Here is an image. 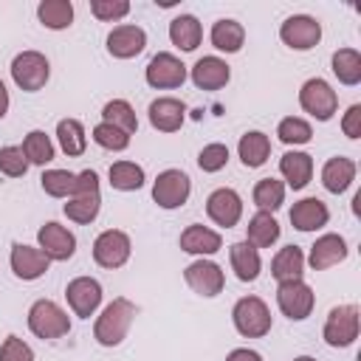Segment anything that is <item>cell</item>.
<instances>
[{
    "instance_id": "cell-1",
    "label": "cell",
    "mask_w": 361,
    "mask_h": 361,
    "mask_svg": "<svg viewBox=\"0 0 361 361\" xmlns=\"http://www.w3.org/2000/svg\"><path fill=\"white\" fill-rule=\"evenodd\" d=\"M133 319H135V305L127 296H118L110 305H104V310L99 313V319L93 324V338L102 347H118L127 338Z\"/></svg>"
},
{
    "instance_id": "cell-2",
    "label": "cell",
    "mask_w": 361,
    "mask_h": 361,
    "mask_svg": "<svg viewBox=\"0 0 361 361\" xmlns=\"http://www.w3.org/2000/svg\"><path fill=\"white\" fill-rule=\"evenodd\" d=\"M234 330L245 338H262L271 333V310L259 296H243L231 307Z\"/></svg>"
},
{
    "instance_id": "cell-3",
    "label": "cell",
    "mask_w": 361,
    "mask_h": 361,
    "mask_svg": "<svg viewBox=\"0 0 361 361\" xmlns=\"http://www.w3.org/2000/svg\"><path fill=\"white\" fill-rule=\"evenodd\" d=\"M28 330L42 338V341H54V338H62L68 336L71 330V319L68 313L51 302V299H37L31 307H28Z\"/></svg>"
},
{
    "instance_id": "cell-4",
    "label": "cell",
    "mask_w": 361,
    "mask_h": 361,
    "mask_svg": "<svg viewBox=\"0 0 361 361\" xmlns=\"http://www.w3.org/2000/svg\"><path fill=\"white\" fill-rule=\"evenodd\" d=\"M11 79L20 90L25 93H37L48 85L51 79V62L45 59V54L39 51H20L11 59Z\"/></svg>"
},
{
    "instance_id": "cell-5",
    "label": "cell",
    "mask_w": 361,
    "mask_h": 361,
    "mask_svg": "<svg viewBox=\"0 0 361 361\" xmlns=\"http://www.w3.org/2000/svg\"><path fill=\"white\" fill-rule=\"evenodd\" d=\"M358 330H361V313L355 305H338L327 313V322H324V330H322V338L327 347H350L355 338H358Z\"/></svg>"
},
{
    "instance_id": "cell-6",
    "label": "cell",
    "mask_w": 361,
    "mask_h": 361,
    "mask_svg": "<svg viewBox=\"0 0 361 361\" xmlns=\"http://www.w3.org/2000/svg\"><path fill=\"white\" fill-rule=\"evenodd\" d=\"M299 104L316 121H330L338 110V93L330 87V82H324L322 76H313L299 87Z\"/></svg>"
},
{
    "instance_id": "cell-7",
    "label": "cell",
    "mask_w": 361,
    "mask_h": 361,
    "mask_svg": "<svg viewBox=\"0 0 361 361\" xmlns=\"http://www.w3.org/2000/svg\"><path fill=\"white\" fill-rule=\"evenodd\" d=\"M316 305V293L305 279H288L279 282L276 288V307L282 316H288L290 322H305L313 313Z\"/></svg>"
},
{
    "instance_id": "cell-8",
    "label": "cell",
    "mask_w": 361,
    "mask_h": 361,
    "mask_svg": "<svg viewBox=\"0 0 361 361\" xmlns=\"http://www.w3.org/2000/svg\"><path fill=\"white\" fill-rule=\"evenodd\" d=\"M189 195H192V180H189V175L183 169H164V172H158L155 183H152V200L161 209H166V212L180 209L189 200Z\"/></svg>"
},
{
    "instance_id": "cell-9",
    "label": "cell",
    "mask_w": 361,
    "mask_h": 361,
    "mask_svg": "<svg viewBox=\"0 0 361 361\" xmlns=\"http://www.w3.org/2000/svg\"><path fill=\"white\" fill-rule=\"evenodd\" d=\"M130 254H133V243H130V234L121 228H107L93 240V259L107 271L121 268L130 259Z\"/></svg>"
},
{
    "instance_id": "cell-10",
    "label": "cell",
    "mask_w": 361,
    "mask_h": 361,
    "mask_svg": "<svg viewBox=\"0 0 361 361\" xmlns=\"http://www.w3.org/2000/svg\"><path fill=\"white\" fill-rule=\"evenodd\" d=\"M279 39L290 51H310L322 39V23L316 17H310V14H290L279 25Z\"/></svg>"
},
{
    "instance_id": "cell-11",
    "label": "cell",
    "mask_w": 361,
    "mask_h": 361,
    "mask_svg": "<svg viewBox=\"0 0 361 361\" xmlns=\"http://www.w3.org/2000/svg\"><path fill=\"white\" fill-rule=\"evenodd\" d=\"M144 79L155 90H172V87H180L186 82V65L175 54L161 51L149 59V65L144 71Z\"/></svg>"
},
{
    "instance_id": "cell-12",
    "label": "cell",
    "mask_w": 361,
    "mask_h": 361,
    "mask_svg": "<svg viewBox=\"0 0 361 361\" xmlns=\"http://www.w3.org/2000/svg\"><path fill=\"white\" fill-rule=\"evenodd\" d=\"M183 279H186V285H189L197 296H206V299L223 293V288H226V274H223V268H220L217 262H212V259H203V257L195 259V262H189V265L183 268Z\"/></svg>"
},
{
    "instance_id": "cell-13",
    "label": "cell",
    "mask_w": 361,
    "mask_h": 361,
    "mask_svg": "<svg viewBox=\"0 0 361 361\" xmlns=\"http://www.w3.org/2000/svg\"><path fill=\"white\" fill-rule=\"evenodd\" d=\"M37 248L51 259V262H65L76 254V237L71 228L48 220L45 226H39L37 231Z\"/></svg>"
},
{
    "instance_id": "cell-14",
    "label": "cell",
    "mask_w": 361,
    "mask_h": 361,
    "mask_svg": "<svg viewBox=\"0 0 361 361\" xmlns=\"http://www.w3.org/2000/svg\"><path fill=\"white\" fill-rule=\"evenodd\" d=\"M65 299H68V307L73 310V316L90 319L102 305V282L93 276H76L68 282Z\"/></svg>"
},
{
    "instance_id": "cell-15",
    "label": "cell",
    "mask_w": 361,
    "mask_h": 361,
    "mask_svg": "<svg viewBox=\"0 0 361 361\" xmlns=\"http://www.w3.org/2000/svg\"><path fill=\"white\" fill-rule=\"evenodd\" d=\"M206 214L214 226L220 228H234L243 217V197L228 189V186H220L214 189L209 197H206Z\"/></svg>"
},
{
    "instance_id": "cell-16",
    "label": "cell",
    "mask_w": 361,
    "mask_h": 361,
    "mask_svg": "<svg viewBox=\"0 0 361 361\" xmlns=\"http://www.w3.org/2000/svg\"><path fill=\"white\" fill-rule=\"evenodd\" d=\"M8 265H11V271H14L17 279L34 282V279H39V276L48 271L51 259H48L39 248H34V245L14 243V245H11V254H8Z\"/></svg>"
},
{
    "instance_id": "cell-17",
    "label": "cell",
    "mask_w": 361,
    "mask_h": 361,
    "mask_svg": "<svg viewBox=\"0 0 361 361\" xmlns=\"http://www.w3.org/2000/svg\"><path fill=\"white\" fill-rule=\"evenodd\" d=\"M347 254H350V248H347V240H344L341 234H333V231H327V234L316 237V243L310 245V254H307V265H310L313 271H327V268H333V265L344 262V259H347Z\"/></svg>"
},
{
    "instance_id": "cell-18",
    "label": "cell",
    "mask_w": 361,
    "mask_h": 361,
    "mask_svg": "<svg viewBox=\"0 0 361 361\" xmlns=\"http://www.w3.org/2000/svg\"><path fill=\"white\" fill-rule=\"evenodd\" d=\"M144 48H147V31L141 25L124 23V25H116L107 34V54L116 56V59H133Z\"/></svg>"
},
{
    "instance_id": "cell-19",
    "label": "cell",
    "mask_w": 361,
    "mask_h": 361,
    "mask_svg": "<svg viewBox=\"0 0 361 361\" xmlns=\"http://www.w3.org/2000/svg\"><path fill=\"white\" fill-rule=\"evenodd\" d=\"M147 113H149V124L158 133H178L186 118V104L175 96H161V99L149 102Z\"/></svg>"
},
{
    "instance_id": "cell-20",
    "label": "cell",
    "mask_w": 361,
    "mask_h": 361,
    "mask_svg": "<svg viewBox=\"0 0 361 361\" xmlns=\"http://www.w3.org/2000/svg\"><path fill=\"white\" fill-rule=\"evenodd\" d=\"M178 245H180V251H186V254L212 257V254H217V251L223 248V237H220L214 228L203 226V223H192V226H186V228L180 231Z\"/></svg>"
},
{
    "instance_id": "cell-21",
    "label": "cell",
    "mask_w": 361,
    "mask_h": 361,
    "mask_svg": "<svg viewBox=\"0 0 361 361\" xmlns=\"http://www.w3.org/2000/svg\"><path fill=\"white\" fill-rule=\"evenodd\" d=\"M189 76H192V82H195L197 90H220V87L228 85L231 68L220 56H200L192 65V73Z\"/></svg>"
},
{
    "instance_id": "cell-22",
    "label": "cell",
    "mask_w": 361,
    "mask_h": 361,
    "mask_svg": "<svg viewBox=\"0 0 361 361\" xmlns=\"http://www.w3.org/2000/svg\"><path fill=\"white\" fill-rule=\"evenodd\" d=\"M327 220H330V209L319 197H302L290 209V223L296 231H319L327 226Z\"/></svg>"
},
{
    "instance_id": "cell-23",
    "label": "cell",
    "mask_w": 361,
    "mask_h": 361,
    "mask_svg": "<svg viewBox=\"0 0 361 361\" xmlns=\"http://www.w3.org/2000/svg\"><path fill=\"white\" fill-rule=\"evenodd\" d=\"M228 262H231V271L240 282H254L262 271V259H259V248H254L251 243L240 240V243H231L228 245Z\"/></svg>"
},
{
    "instance_id": "cell-24",
    "label": "cell",
    "mask_w": 361,
    "mask_h": 361,
    "mask_svg": "<svg viewBox=\"0 0 361 361\" xmlns=\"http://www.w3.org/2000/svg\"><path fill=\"white\" fill-rule=\"evenodd\" d=\"M279 172H282V183L290 186V189H305L313 178V155L307 152H299V149H290L279 158Z\"/></svg>"
},
{
    "instance_id": "cell-25",
    "label": "cell",
    "mask_w": 361,
    "mask_h": 361,
    "mask_svg": "<svg viewBox=\"0 0 361 361\" xmlns=\"http://www.w3.org/2000/svg\"><path fill=\"white\" fill-rule=\"evenodd\" d=\"M355 161L353 158H344V155H336L330 158L324 166H322V186L330 192V195H344L353 180H355Z\"/></svg>"
},
{
    "instance_id": "cell-26",
    "label": "cell",
    "mask_w": 361,
    "mask_h": 361,
    "mask_svg": "<svg viewBox=\"0 0 361 361\" xmlns=\"http://www.w3.org/2000/svg\"><path fill=\"white\" fill-rule=\"evenodd\" d=\"M65 217L79 223V226H87L99 217L102 212V189H93V192H73L68 197V203L62 206Z\"/></svg>"
},
{
    "instance_id": "cell-27",
    "label": "cell",
    "mask_w": 361,
    "mask_h": 361,
    "mask_svg": "<svg viewBox=\"0 0 361 361\" xmlns=\"http://www.w3.org/2000/svg\"><path fill=\"white\" fill-rule=\"evenodd\" d=\"M237 155H240L243 166L259 169V166L271 158V138H268L265 133H259V130H248L245 135H240Z\"/></svg>"
},
{
    "instance_id": "cell-28",
    "label": "cell",
    "mask_w": 361,
    "mask_h": 361,
    "mask_svg": "<svg viewBox=\"0 0 361 361\" xmlns=\"http://www.w3.org/2000/svg\"><path fill=\"white\" fill-rule=\"evenodd\" d=\"M305 274V251L299 245H285L274 254L271 259V276L276 282H288V279H302Z\"/></svg>"
},
{
    "instance_id": "cell-29",
    "label": "cell",
    "mask_w": 361,
    "mask_h": 361,
    "mask_svg": "<svg viewBox=\"0 0 361 361\" xmlns=\"http://www.w3.org/2000/svg\"><path fill=\"white\" fill-rule=\"evenodd\" d=\"M169 39L175 48L180 51H195L203 39V25L195 14H178L172 23H169Z\"/></svg>"
},
{
    "instance_id": "cell-30",
    "label": "cell",
    "mask_w": 361,
    "mask_h": 361,
    "mask_svg": "<svg viewBox=\"0 0 361 361\" xmlns=\"http://www.w3.org/2000/svg\"><path fill=\"white\" fill-rule=\"evenodd\" d=\"M209 39H212V45H214L217 51H223V54H237V51L243 48V42H245V28H243V23H237V20H231V17H223V20H217V23L212 25Z\"/></svg>"
},
{
    "instance_id": "cell-31",
    "label": "cell",
    "mask_w": 361,
    "mask_h": 361,
    "mask_svg": "<svg viewBox=\"0 0 361 361\" xmlns=\"http://www.w3.org/2000/svg\"><path fill=\"white\" fill-rule=\"evenodd\" d=\"M279 234H282V228H279L276 217L268 212H257L245 226V243H251L254 248H271L279 240Z\"/></svg>"
},
{
    "instance_id": "cell-32",
    "label": "cell",
    "mask_w": 361,
    "mask_h": 361,
    "mask_svg": "<svg viewBox=\"0 0 361 361\" xmlns=\"http://www.w3.org/2000/svg\"><path fill=\"white\" fill-rule=\"evenodd\" d=\"M56 141L68 158H79L87 149V133L79 118H62L56 124Z\"/></svg>"
},
{
    "instance_id": "cell-33",
    "label": "cell",
    "mask_w": 361,
    "mask_h": 361,
    "mask_svg": "<svg viewBox=\"0 0 361 361\" xmlns=\"http://www.w3.org/2000/svg\"><path fill=\"white\" fill-rule=\"evenodd\" d=\"M107 178H110V186L118 189V192H138L144 186V180H147L144 166L135 164V161H116V164H110Z\"/></svg>"
},
{
    "instance_id": "cell-34",
    "label": "cell",
    "mask_w": 361,
    "mask_h": 361,
    "mask_svg": "<svg viewBox=\"0 0 361 361\" xmlns=\"http://www.w3.org/2000/svg\"><path fill=\"white\" fill-rule=\"evenodd\" d=\"M37 17L51 31H65L73 23V3L71 0H42L37 6Z\"/></svg>"
},
{
    "instance_id": "cell-35",
    "label": "cell",
    "mask_w": 361,
    "mask_h": 361,
    "mask_svg": "<svg viewBox=\"0 0 361 361\" xmlns=\"http://www.w3.org/2000/svg\"><path fill=\"white\" fill-rule=\"evenodd\" d=\"M330 65H333V73L341 85L353 87L361 82V54L355 48H338L333 51L330 56Z\"/></svg>"
},
{
    "instance_id": "cell-36",
    "label": "cell",
    "mask_w": 361,
    "mask_h": 361,
    "mask_svg": "<svg viewBox=\"0 0 361 361\" xmlns=\"http://www.w3.org/2000/svg\"><path fill=\"white\" fill-rule=\"evenodd\" d=\"M251 200L259 212H268L274 214L282 203H285V183L276 180V178H262L254 183V192H251Z\"/></svg>"
},
{
    "instance_id": "cell-37",
    "label": "cell",
    "mask_w": 361,
    "mask_h": 361,
    "mask_svg": "<svg viewBox=\"0 0 361 361\" xmlns=\"http://www.w3.org/2000/svg\"><path fill=\"white\" fill-rule=\"evenodd\" d=\"M102 121L104 124H113L118 130H124L127 135H133L138 130V118H135V110L130 107V102L124 99H113L102 107Z\"/></svg>"
},
{
    "instance_id": "cell-38",
    "label": "cell",
    "mask_w": 361,
    "mask_h": 361,
    "mask_svg": "<svg viewBox=\"0 0 361 361\" xmlns=\"http://www.w3.org/2000/svg\"><path fill=\"white\" fill-rule=\"evenodd\" d=\"M23 155L28 158V164L34 166H45L54 161V144L48 138L45 130H31L25 138H23Z\"/></svg>"
},
{
    "instance_id": "cell-39",
    "label": "cell",
    "mask_w": 361,
    "mask_h": 361,
    "mask_svg": "<svg viewBox=\"0 0 361 361\" xmlns=\"http://www.w3.org/2000/svg\"><path fill=\"white\" fill-rule=\"evenodd\" d=\"M39 186L48 197H59V200H68L73 195V186H76V172H68V169H45L42 178H39Z\"/></svg>"
},
{
    "instance_id": "cell-40",
    "label": "cell",
    "mask_w": 361,
    "mask_h": 361,
    "mask_svg": "<svg viewBox=\"0 0 361 361\" xmlns=\"http://www.w3.org/2000/svg\"><path fill=\"white\" fill-rule=\"evenodd\" d=\"M276 135H279L282 144H288V147H299V144H307V141L313 138V127H310L305 118H299V116H288V118L279 121Z\"/></svg>"
},
{
    "instance_id": "cell-41",
    "label": "cell",
    "mask_w": 361,
    "mask_h": 361,
    "mask_svg": "<svg viewBox=\"0 0 361 361\" xmlns=\"http://www.w3.org/2000/svg\"><path fill=\"white\" fill-rule=\"evenodd\" d=\"M93 141H96L102 149H107V152H124V149L130 147V135H127L124 130L113 127V124H104V121L93 127Z\"/></svg>"
},
{
    "instance_id": "cell-42",
    "label": "cell",
    "mask_w": 361,
    "mask_h": 361,
    "mask_svg": "<svg viewBox=\"0 0 361 361\" xmlns=\"http://www.w3.org/2000/svg\"><path fill=\"white\" fill-rule=\"evenodd\" d=\"M28 158L23 155V147H0V172L6 178H23L28 172Z\"/></svg>"
},
{
    "instance_id": "cell-43",
    "label": "cell",
    "mask_w": 361,
    "mask_h": 361,
    "mask_svg": "<svg viewBox=\"0 0 361 361\" xmlns=\"http://www.w3.org/2000/svg\"><path fill=\"white\" fill-rule=\"evenodd\" d=\"M90 14L102 23H118L130 14L127 0H90Z\"/></svg>"
},
{
    "instance_id": "cell-44",
    "label": "cell",
    "mask_w": 361,
    "mask_h": 361,
    "mask_svg": "<svg viewBox=\"0 0 361 361\" xmlns=\"http://www.w3.org/2000/svg\"><path fill=\"white\" fill-rule=\"evenodd\" d=\"M228 164V147L226 144H220V141H214V144H206L200 152H197V166L203 169V172H220L223 166Z\"/></svg>"
},
{
    "instance_id": "cell-45",
    "label": "cell",
    "mask_w": 361,
    "mask_h": 361,
    "mask_svg": "<svg viewBox=\"0 0 361 361\" xmlns=\"http://www.w3.org/2000/svg\"><path fill=\"white\" fill-rule=\"evenodd\" d=\"M0 361H34V350L17 338V336H8L3 344H0Z\"/></svg>"
},
{
    "instance_id": "cell-46",
    "label": "cell",
    "mask_w": 361,
    "mask_h": 361,
    "mask_svg": "<svg viewBox=\"0 0 361 361\" xmlns=\"http://www.w3.org/2000/svg\"><path fill=\"white\" fill-rule=\"evenodd\" d=\"M341 130L347 138H361V104H350L344 118H341Z\"/></svg>"
},
{
    "instance_id": "cell-47",
    "label": "cell",
    "mask_w": 361,
    "mask_h": 361,
    "mask_svg": "<svg viewBox=\"0 0 361 361\" xmlns=\"http://www.w3.org/2000/svg\"><path fill=\"white\" fill-rule=\"evenodd\" d=\"M226 361H262V355L257 350H248V347H237L226 355Z\"/></svg>"
},
{
    "instance_id": "cell-48",
    "label": "cell",
    "mask_w": 361,
    "mask_h": 361,
    "mask_svg": "<svg viewBox=\"0 0 361 361\" xmlns=\"http://www.w3.org/2000/svg\"><path fill=\"white\" fill-rule=\"evenodd\" d=\"M8 104H11V99H8V90H6V85L0 79V118L8 113Z\"/></svg>"
},
{
    "instance_id": "cell-49",
    "label": "cell",
    "mask_w": 361,
    "mask_h": 361,
    "mask_svg": "<svg viewBox=\"0 0 361 361\" xmlns=\"http://www.w3.org/2000/svg\"><path fill=\"white\" fill-rule=\"evenodd\" d=\"M293 361H316V358H313V355H296Z\"/></svg>"
}]
</instances>
